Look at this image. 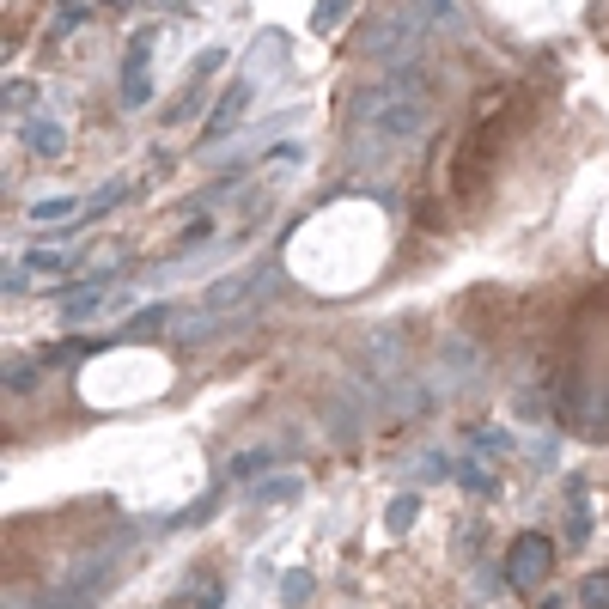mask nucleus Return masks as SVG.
<instances>
[{
	"label": "nucleus",
	"mask_w": 609,
	"mask_h": 609,
	"mask_svg": "<svg viewBox=\"0 0 609 609\" xmlns=\"http://www.w3.org/2000/svg\"><path fill=\"white\" fill-rule=\"evenodd\" d=\"M146 55H153V31H141V37L128 43V61H122V104H128V110H141V104L153 98V80H146Z\"/></svg>",
	"instance_id": "nucleus-3"
},
{
	"label": "nucleus",
	"mask_w": 609,
	"mask_h": 609,
	"mask_svg": "<svg viewBox=\"0 0 609 609\" xmlns=\"http://www.w3.org/2000/svg\"><path fill=\"white\" fill-rule=\"evenodd\" d=\"M457 482H464L469 494H487V487H494V482H487V469H475V464H464V469H457Z\"/></svg>",
	"instance_id": "nucleus-12"
},
{
	"label": "nucleus",
	"mask_w": 609,
	"mask_h": 609,
	"mask_svg": "<svg viewBox=\"0 0 609 609\" xmlns=\"http://www.w3.org/2000/svg\"><path fill=\"white\" fill-rule=\"evenodd\" d=\"M25 146H31L37 159H55L61 146H67V135H61V122H31V128H25Z\"/></svg>",
	"instance_id": "nucleus-7"
},
{
	"label": "nucleus",
	"mask_w": 609,
	"mask_h": 609,
	"mask_svg": "<svg viewBox=\"0 0 609 609\" xmlns=\"http://www.w3.org/2000/svg\"><path fill=\"white\" fill-rule=\"evenodd\" d=\"M408 518H414V500H396L390 506V530H408Z\"/></svg>",
	"instance_id": "nucleus-17"
},
{
	"label": "nucleus",
	"mask_w": 609,
	"mask_h": 609,
	"mask_svg": "<svg viewBox=\"0 0 609 609\" xmlns=\"http://www.w3.org/2000/svg\"><path fill=\"white\" fill-rule=\"evenodd\" d=\"M244 104H250V80H238V85H232V92H225V98H220V110L207 116V146L232 135V122L244 116Z\"/></svg>",
	"instance_id": "nucleus-5"
},
{
	"label": "nucleus",
	"mask_w": 609,
	"mask_h": 609,
	"mask_svg": "<svg viewBox=\"0 0 609 609\" xmlns=\"http://www.w3.org/2000/svg\"><path fill=\"white\" fill-rule=\"evenodd\" d=\"M506 567H512V579H543V567H548V536H518L512 543V554H506Z\"/></svg>",
	"instance_id": "nucleus-4"
},
{
	"label": "nucleus",
	"mask_w": 609,
	"mask_h": 609,
	"mask_svg": "<svg viewBox=\"0 0 609 609\" xmlns=\"http://www.w3.org/2000/svg\"><path fill=\"white\" fill-rule=\"evenodd\" d=\"M37 384V365H6V390H31Z\"/></svg>",
	"instance_id": "nucleus-13"
},
{
	"label": "nucleus",
	"mask_w": 609,
	"mask_h": 609,
	"mask_svg": "<svg viewBox=\"0 0 609 609\" xmlns=\"http://www.w3.org/2000/svg\"><path fill=\"white\" fill-rule=\"evenodd\" d=\"M585 609H609V573H597L585 585Z\"/></svg>",
	"instance_id": "nucleus-11"
},
{
	"label": "nucleus",
	"mask_w": 609,
	"mask_h": 609,
	"mask_svg": "<svg viewBox=\"0 0 609 609\" xmlns=\"http://www.w3.org/2000/svg\"><path fill=\"white\" fill-rule=\"evenodd\" d=\"M6 104H19V110H25V104H31V85L13 80V85H6Z\"/></svg>",
	"instance_id": "nucleus-18"
},
{
	"label": "nucleus",
	"mask_w": 609,
	"mask_h": 609,
	"mask_svg": "<svg viewBox=\"0 0 609 609\" xmlns=\"http://www.w3.org/2000/svg\"><path fill=\"white\" fill-rule=\"evenodd\" d=\"M347 122L360 135H384V141H414L426 128V98H421V74H384L378 85H365L360 98L347 104Z\"/></svg>",
	"instance_id": "nucleus-1"
},
{
	"label": "nucleus",
	"mask_w": 609,
	"mask_h": 609,
	"mask_svg": "<svg viewBox=\"0 0 609 609\" xmlns=\"http://www.w3.org/2000/svg\"><path fill=\"white\" fill-rule=\"evenodd\" d=\"M165 324H171V311H165V304H159V311H141V317H135V324H128V335H135V342H141V335H159Z\"/></svg>",
	"instance_id": "nucleus-8"
},
{
	"label": "nucleus",
	"mask_w": 609,
	"mask_h": 609,
	"mask_svg": "<svg viewBox=\"0 0 609 609\" xmlns=\"http://www.w3.org/2000/svg\"><path fill=\"white\" fill-rule=\"evenodd\" d=\"M299 487V475H281V482H268V487H256V500H286Z\"/></svg>",
	"instance_id": "nucleus-14"
},
{
	"label": "nucleus",
	"mask_w": 609,
	"mask_h": 609,
	"mask_svg": "<svg viewBox=\"0 0 609 609\" xmlns=\"http://www.w3.org/2000/svg\"><path fill=\"white\" fill-rule=\"evenodd\" d=\"M250 469H268V451H244L238 464H232V475H250Z\"/></svg>",
	"instance_id": "nucleus-16"
},
{
	"label": "nucleus",
	"mask_w": 609,
	"mask_h": 609,
	"mask_svg": "<svg viewBox=\"0 0 609 609\" xmlns=\"http://www.w3.org/2000/svg\"><path fill=\"white\" fill-rule=\"evenodd\" d=\"M31 214H37V220H67V214H74V195H49V202H37Z\"/></svg>",
	"instance_id": "nucleus-10"
},
{
	"label": "nucleus",
	"mask_w": 609,
	"mask_h": 609,
	"mask_svg": "<svg viewBox=\"0 0 609 609\" xmlns=\"http://www.w3.org/2000/svg\"><path fill=\"white\" fill-rule=\"evenodd\" d=\"M408 13L433 31H464V6L457 0H408Z\"/></svg>",
	"instance_id": "nucleus-6"
},
{
	"label": "nucleus",
	"mask_w": 609,
	"mask_h": 609,
	"mask_svg": "<svg viewBox=\"0 0 609 609\" xmlns=\"http://www.w3.org/2000/svg\"><path fill=\"white\" fill-rule=\"evenodd\" d=\"M31 268H37V275H67L74 256H61V250H31Z\"/></svg>",
	"instance_id": "nucleus-9"
},
{
	"label": "nucleus",
	"mask_w": 609,
	"mask_h": 609,
	"mask_svg": "<svg viewBox=\"0 0 609 609\" xmlns=\"http://www.w3.org/2000/svg\"><path fill=\"white\" fill-rule=\"evenodd\" d=\"M421 31H426V25L414 19V13H390V19H378V25H365V31H360V55L365 61H384L390 74H403V61L421 55Z\"/></svg>",
	"instance_id": "nucleus-2"
},
{
	"label": "nucleus",
	"mask_w": 609,
	"mask_h": 609,
	"mask_svg": "<svg viewBox=\"0 0 609 609\" xmlns=\"http://www.w3.org/2000/svg\"><path fill=\"white\" fill-rule=\"evenodd\" d=\"M342 13H347V0H324V6H317V19H311V25H317V31H329V25L342 19Z\"/></svg>",
	"instance_id": "nucleus-15"
}]
</instances>
